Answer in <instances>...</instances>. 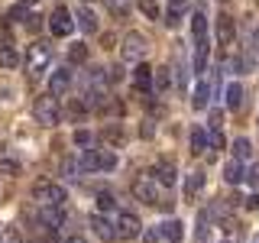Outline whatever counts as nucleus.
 <instances>
[{
    "label": "nucleus",
    "mask_w": 259,
    "mask_h": 243,
    "mask_svg": "<svg viewBox=\"0 0 259 243\" xmlns=\"http://www.w3.org/2000/svg\"><path fill=\"white\" fill-rule=\"evenodd\" d=\"M78 162H81V172H113L120 159H117L113 149H91V146H88L78 156Z\"/></svg>",
    "instance_id": "f257e3e1"
},
{
    "label": "nucleus",
    "mask_w": 259,
    "mask_h": 243,
    "mask_svg": "<svg viewBox=\"0 0 259 243\" xmlns=\"http://www.w3.org/2000/svg\"><path fill=\"white\" fill-rule=\"evenodd\" d=\"M32 201H36L39 208H65L68 191H65V185H59V182H36L32 185Z\"/></svg>",
    "instance_id": "f03ea898"
},
{
    "label": "nucleus",
    "mask_w": 259,
    "mask_h": 243,
    "mask_svg": "<svg viewBox=\"0 0 259 243\" xmlns=\"http://www.w3.org/2000/svg\"><path fill=\"white\" fill-rule=\"evenodd\" d=\"M52 46L49 43H32L29 52H26V68H29V78H42L49 71V65H52Z\"/></svg>",
    "instance_id": "7ed1b4c3"
},
{
    "label": "nucleus",
    "mask_w": 259,
    "mask_h": 243,
    "mask_svg": "<svg viewBox=\"0 0 259 243\" xmlns=\"http://www.w3.org/2000/svg\"><path fill=\"white\" fill-rule=\"evenodd\" d=\"M32 120H36V124H42V127H59V120H62L59 97H52V94L39 97V101L32 104Z\"/></svg>",
    "instance_id": "20e7f679"
},
{
    "label": "nucleus",
    "mask_w": 259,
    "mask_h": 243,
    "mask_svg": "<svg viewBox=\"0 0 259 243\" xmlns=\"http://www.w3.org/2000/svg\"><path fill=\"white\" fill-rule=\"evenodd\" d=\"M146 36L143 32H126L123 36V46H120V55H123V62L130 65H140L143 62V55H146Z\"/></svg>",
    "instance_id": "39448f33"
},
{
    "label": "nucleus",
    "mask_w": 259,
    "mask_h": 243,
    "mask_svg": "<svg viewBox=\"0 0 259 243\" xmlns=\"http://www.w3.org/2000/svg\"><path fill=\"white\" fill-rule=\"evenodd\" d=\"M133 194L136 201H143V205H159V185L156 178H152L149 172H140L133 178Z\"/></svg>",
    "instance_id": "423d86ee"
},
{
    "label": "nucleus",
    "mask_w": 259,
    "mask_h": 243,
    "mask_svg": "<svg viewBox=\"0 0 259 243\" xmlns=\"http://www.w3.org/2000/svg\"><path fill=\"white\" fill-rule=\"evenodd\" d=\"M113 230H117V240H136L143 233V224L136 214H130V211H120L117 221H113Z\"/></svg>",
    "instance_id": "0eeeda50"
},
{
    "label": "nucleus",
    "mask_w": 259,
    "mask_h": 243,
    "mask_svg": "<svg viewBox=\"0 0 259 243\" xmlns=\"http://www.w3.org/2000/svg\"><path fill=\"white\" fill-rule=\"evenodd\" d=\"M49 29H52V36H59V39H65V36H71L75 32V20H71V10L68 7H55L52 10V16H49Z\"/></svg>",
    "instance_id": "6e6552de"
},
{
    "label": "nucleus",
    "mask_w": 259,
    "mask_h": 243,
    "mask_svg": "<svg viewBox=\"0 0 259 243\" xmlns=\"http://www.w3.org/2000/svg\"><path fill=\"white\" fill-rule=\"evenodd\" d=\"M39 224L46 227V230H62L65 224H68V214H65V208H39Z\"/></svg>",
    "instance_id": "1a4fd4ad"
},
{
    "label": "nucleus",
    "mask_w": 259,
    "mask_h": 243,
    "mask_svg": "<svg viewBox=\"0 0 259 243\" xmlns=\"http://www.w3.org/2000/svg\"><path fill=\"white\" fill-rule=\"evenodd\" d=\"M149 175L156 178V185H162V188H172V185L178 182V172H175V162H168V159H162V162H156V169H152Z\"/></svg>",
    "instance_id": "9d476101"
},
{
    "label": "nucleus",
    "mask_w": 259,
    "mask_h": 243,
    "mask_svg": "<svg viewBox=\"0 0 259 243\" xmlns=\"http://www.w3.org/2000/svg\"><path fill=\"white\" fill-rule=\"evenodd\" d=\"M68 88H71V68H68V65H62V68L52 71V78H49V94H52V97H62Z\"/></svg>",
    "instance_id": "9b49d317"
},
{
    "label": "nucleus",
    "mask_w": 259,
    "mask_h": 243,
    "mask_svg": "<svg viewBox=\"0 0 259 243\" xmlns=\"http://www.w3.org/2000/svg\"><path fill=\"white\" fill-rule=\"evenodd\" d=\"M185 13H188V0H168V10L162 13V23H165L168 29H178Z\"/></svg>",
    "instance_id": "f8f14e48"
},
{
    "label": "nucleus",
    "mask_w": 259,
    "mask_h": 243,
    "mask_svg": "<svg viewBox=\"0 0 259 243\" xmlns=\"http://www.w3.org/2000/svg\"><path fill=\"white\" fill-rule=\"evenodd\" d=\"M88 224H91V230H94V237H97V240H117V230H113L110 217H104V214H91V217H88Z\"/></svg>",
    "instance_id": "ddd939ff"
},
{
    "label": "nucleus",
    "mask_w": 259,
    "mask_h": 243,
    "mask_svg": "<svg viewBox=\"0 0 259 243\" xmlns=\"http://www.w3.org/2000/svg\"><path fill=\"white\" fill-rule=\"evenodd\" d=\"M133 88L140 94H152V68L146 62L136 65V71H133Z\"/></svg>",
    "instance_id": "4468645a"
},
{
    "label": "nucleus",
    "mask_w": 259,
    "mask_h": 243,
    "mask_svg": "<svg viewBox=\"0 0 259 243\" xmlns=\"http://www.w3.org/2000/svg\"><path fill=\"white\" fill-rule=\"evenodd\" d=\"M233 36H237V26H233V16L221 13V16H217V43H221V46H230V43H233Z\"/></svg>",
    "instance_id": "2eb2a0df"
},
{
    "label": "nucleus",
    "mask_w": 259,
    "mask_h": 243,
    "mask_svg": "<svg viewBox=\"0 0 259 243\" xmlns=\"http://www.w3.org/2000/svg\"><path fill=\"white\" fill-rule=\"evenodd\" d=\"M75 26L84 32V36H94V32H97V16L88 10V7H81V10L75 13Z\"/></svg>",
    "instance_id": "dca6fc26"
},
{
    "label": "nucleus",
    "mask_w": 259,
    "mask_h": 243,
    "mask_svg": "<svg viewBox=\"0 0 259 243\" xmlns=\"http://www.w3.org/2000/svg\"><path fill=\"white\" fill-rule=\"evenodd\" d=\"M207 52H210V43H207V36L204 39H194V71H207Z\"/></svg>",
    "instance_id": "f3484780"
},
{
    "label": "nucleus",
    "mask_w": 259,
    "mask_h": 243,
    "mask_svg": "<svg viewBox=\"0 0 259 243\" xmlns=\"http://www.w3.org/2000/svg\"><path fill=\"white\" fill-rule=\"evenodd\" d=\"M159 230H162V240H168V243H182L185 237V224L182 221H165V224H159Z\"/></svg>",
    "instance_id": "a211bd4d"
},
{
    "label": "nucleus",
    "mask_w": 259,
    "mask_h": 243,
    "mask_svg": "<svg viewBox=\"0 0 259 243\" xmlns=\"http://www.w3.org/2000/svg\"><path fill=\"white\" fill-rule=\"evenodd\" d=\"M188 140H191V152H194V156H201V152H207V149H210V143H207V130H204V127H191V136H188Z\"/></svg>",
    "instance_id": "6ab92c4d"
},
{
    "label": "nucleus",
    "mask_w": 259,
    "mask_h": 243,
    "mask_svg": "<svg viewBox=\"0 0 259 243\" xmlns=\"http://www.w3.org/2000/svg\"><path fill=\"white\" fill-rule=\"evenodd\" d=\"M20 52L7 43V46H0V68H7V71H13V68H20Z\"/></svg>",
    "instance_id": "aec40b11"
},
{
    "label": "nucleus",
    "mask_w": 259,
    "mask_h": 243,
    "mask_svg": "<svg viewBox=\"0 0 259 243\" xmlns=\"http://www.w3.org/2000/svg\"><path fill=\"white\" fill-rule=\"evenodd\" d=\"M224 178H227V182H230V185H240L243 178H246V169H243V162L230 159V162H227V166H224Z\"/></svg>",
    "instance_id": "412c9836"
},
{
    "label": "nucleus",
    "mask_w": 259,
    "mask_h": 243,
    "mask_svg": "<svg viewBox=\"0 0 259 243\" xmlns=\"http://www.w3.org/2000/svg\"><path fill=\"white\" fill-rule=\"evenodd\" d=\"M227 107H230V110L243 107V85H240V81H230V85H227Z\"/></svg>",
    "instance_id": "4be33fe9"
},
{
    "label": "nucleus",
    "mask_w": 259,
    "mask_h": 243,
    "mask_svg": "<svg viewBox=\"0 0 259 243\" xmlns=\"http://www.w3.org/2000/svg\"><path fill=\"white\" fill-rule=\"evenodd\" d=\"M201 188H204V172H188V178H185V198H194Z\"/></svg>",
    "instance_id": "5701e85b"
},
{
    "label": "nucleus",
    "mask_w": 259,
    "mask_h": 243,
    "mask_svg": "<svg viewBox=\"0 0 259 243\" xmlns=\"http://www.w3.org/2000/svg\"><path fill=\"white\" fill-rule=\"evenodd\" d=\"M207 101H210V85L207 81H198V88H194V97H191V104L198 110H204L207 107Z\"/></svg>",
    "instance_id": "b1692460"
},
{
    "label": "nucleus",
    "mask_w": 259,
    "mask_h": 243,
    "mask_svg": "<svg viewBox=\"0 0 259 243\" xmlns=\"http://www.w3.org/2000/svg\"><path fill=\"white\" fill-rule=\"evenodd\" d=\"M249 156H253V143H249L246 136H240V140H233V159H237V162H246Z\"/></svg>",
    "instance_id": "393cba45"
},
{
    "label": "nucleus",
    "mask_w": 259,
    "mask_h": 243,
    "mask_svg": "<svg viewBox=\"0 0 259 243\" xmlns=\"http://www.w3.org/2000/svg\"><path fill=\"white\" fill-rule=\"evenodd\" d=\"M152 88H156L159 94L172 88V75H168V68H159V71H152Z\"/></svg>",
    "instance_id": "a878e982"
},
{
    "label": "nucleus",
    "mask_w": 259,
    "mask_h": 243,
    "mask_svg": "<svg viewBox=\"0 0 259 243\" xmlns=\"http://www.w3.org/2000/svg\"><path fill=\"white\" fill-rule=\"evenodd\" d=\"M191 32H194V39H204L207 36V16L204 13H191Z\"/></svg>",
    "instance_id": "bb28decb"
},
{
    "label": "nucleus",
    "mask_w": 259,
    "mask_h": 243,
    "mask_svg": "<svg viewBox=\"0 0 259 243\" xmlns=\"http://www.w3.org/2000/svg\"><path fill=\"white\" fill-rule=\"evenodd\" d=\"M32 13H36V10H29L26 4H16V7H10V13H7V16H10L13 23H29Z\"/></svg>",
    "instance_id": "cd10ccee"
},
{
    "label": "nucleus",
    "mask_w": 259,
    "mask_h": 243,
    "mask_svg": "<svg viewBox=\"0 0 259 243\" xmlns=\"http://www.w3.org/2000/svg\"><path fill=\"white\" fill-rule=\"evenodd\" d=\"M68 62H71V65H84V62H88V46H84V43L71 46V49H68Z\"/></svg>",
    "instance_id": "c85d7f7f"
},
{
    "label": "nucleus",
    "mask_w": 259,
    "mask_h": 243,
    "mask_svg": "<svg viewBox=\"0 0 259 243\" xmlns=\"http://www.w3.org/2000/svg\"><path fill=\"white\" fill-rule=\"evenodd\" d=\"M117 208V198H113L110 191H97V214H104V211H113Z\"/></svg>",
    "instance_id": "c756f323"
},
{
    "label": "nucleus",
    "mask_w": 259,
    "mask_h": 243,
    "mask_svg": "<svg viewBox=\"0 0 259 243\" xmlns=\"http://www.w3.org/2000/svg\"><path fill=\"white\" fill-rule=\"evenodd\" d=\"M207 217H210V211H201L198 230H194V243H207Z\"/></svg>",
    "instance_id": "7c9ffc66"
},
{
    "label": "nucleus",
    "mask_w": 259,
    "mask_h": 243,
    "mask_svg": "<svg viewBox=\"0 0 259 243\" xmlns=\"http://www.w3.org/2000/svg\"><path fill=\"white\" fill-rule=\"evenodd\" d=\"M140 13L149 16V20H162V10H159L156 0H140Z\"/></svg>",
    "instance_id": "2f4dec72"
},
{
    "label": "nucleus",
    "mask_w": 259,
    "mask_h": 243,
    "mask_svg": "<svg viewBox=\"0 0 259 243\" xmlns=\"http://www.w3.org/2000/svg\"><path fill=\"white\" fill-rule=\"evenodd\" d=\"M104 7H107L113 16H126L130 13V0H104Z\"/></svg>",
    "instance_id": "473e14b6"
},
{
    "label": "nucleus",
    "mask_w": 259,
    "mask_h": 243,
    "mask_svg": "<svg viewBox=\"0 0 259 243\" xmlns=\"http://www.w3.org/2000/svg\"><path fill=\"white\" fill-rule=\"evenodd\" d=\"M62 175L65 178H78L81 175V162L78 159H62Z\"/></svg>",
    "instance_id": "72a5a7b5"
},
{
    "label": "nucleus",
    "mask_w": 259,
    "mask_h": 243,
    "mask_svg": "<svg viewBox=\"0 0 259 243\" xmlns=\"http://www.w3.org/2000/svg\"><path fill=\"white\" fill-rule=\"evenodd\" d=\"M140 237H143V243H162V230L159 227H146Z\"/></svg>",
    "instance_id": "f704fd0d"
},
{
    "label": "nucleus",
    "mask_w": 259,
    "mask_h": 243,
    "mask_svg": "<svg viewBox=\"0 0 259 243\" xmlns=\"http://www.w3.org/2000/svg\"><path fill=\"white\" fill-rule=\"evenodd\" d=\"M207 143H210V149H224V146H227L221 130H210V133H207Z\"/></svg>",
    "instance_id": "c9c22d12"
},
{
    "label": "nucleus",
    "mask_w": 259,
    "mask_h": 243,
    "mask_svg": "<svg viewBox=\"0 0 259 243\" xmlns=\"http://www.w3.org/2000/svg\"><path fill=\"white\" fill-rule=\"evenodd\" d=\"M0 172H7V175H20V162H13V159H0Z\"/></svg>",
    "instance_id": "e433bc0d"
},
{
    "label": "nucleus",
    "mask_w": 259,
    "mask_h": 243,
    "mask_svg": "<svg viewBox=\"0 0 259 243\" xmlns=\"http://www.w3.org/2000/svg\"><path fill=\"white\" fill-rule=\"evenodd\" d=\"M75 143L88 149V146H91V133H88V130H75Z\"/></svg>",
    "instance_id": "4c0bfd02"
},
{
    "label": "nucleus",
    "mask_w": 259,
    "mask_h": 243,
    "mask_svg": "<svg viewBox=\"0 0 259 243\" xmlns=\"http://www.w3.org/2000/svg\"><path fill=\"white\" fill-rule=\"evenodd\" d=\"M246 182H249V185H259V162L246 169Z\"/></svg>",
    "instance_id": "58836bf2"
},
{
    "label": "nucleus",
    "mask_w": 259,
    "mask_h": 243,
    "mask_svg": "<svg viewBox=\"0 0 259 243\" xmlns=\"http://www.w3.org/2000/svg\"><path fill=\"white\" fill-rule=\"evenodd\" d=\"M221 117H224L221 110H210V130H221Z\"/></svg>",
    "instance_id": "ea45409f"
},
{
    "label": "nucleus",
    "mask_w": 259,
    "mask_h": 243,
    "mask_svg": "<svg viewBox=\"0 0 259 243\" xmlns=\"http://www.w3.org/2000/svg\"><path fill=\"white\" fill-rule=\"evenodd\" d=\"M246 208H249V211L259 208V194H249V198H246Z\"/></svg>",
    "instance_id": "a19ab883"
},
{
    "label": "nucleus",
    "mask_w": 259,
    "mask_h": 243,
    "mask_svg": "<svg viewBox=\"0 0 259 243\" xmlns=\"http://www.w3.org/2000/svg\"><path fill=\"white\" fill-rule=\"evenodd\" d=\"M253 49L259 52V29H256V36H253Z\"/></svg>",
    "instance_id": "79ce46f5"
},
{
    "label": "nucleus",
    "mask_w": 259,
    "mask_h": 243,
    "mask_svg": "<svg viewBox=\"0 0 259 243\" xmlns=\"http://www.w3.org/2000/svg\"><path fill=\"white\" fill-rule=\"evenodd\" d=\"M65 243H84V240H81V237H71V240H65Z\"/></svg>",
    "instance_id": "37998d69"
},
{
    "label": "nucleus",
    "mask_w": 259,
    "mask_h": 243,
    "mask_svg": "<svg viewBox=\"0 0 259 243\" xmlns=\"http://www.w3.org/2000/svg\"><path fill=\"white\" fill-rule=\"evenodd\" d=\"M20 4H26V7H29V4H36V0H20Z\"/></svg>",
    "instance_id": "c03bdc74"
},
{
    "label": "nucleus",
    "mask_w": 259,
    "mask_h": 243,
    "mask_svg": "<svg viewBox=\"0 0 259 243\" xmlns=\"http://www.w3.org/2000/svg\"><path fill=\"white\" fill-rule=\"evenodd\" d=\"M81 4H91V0H81Z\"/></svg>",
    "instance_id": "a18cd8bd"
},
{
    "label": "nucleus",
    "mask_w": 259,
    "mask_h": 243,
    "mask_svg": "<svg viewBox=\"0 0 259 243\" xmlns=\"http://www.w3.org/2000/svg\"><path fill=\"white\" fill-rule=\"evenodd\" d=\"M256 124H259V120H256Z\"/></svg>",
    "instance_id": "49530a36"
}]
</instances>
